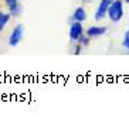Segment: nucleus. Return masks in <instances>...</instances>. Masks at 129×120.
I'll return each mask as SVG.
<instances>
[{"instance_id":"39448f33","label":"nucleus","mask_w":129,"mask_h":120,"mask_svg":"<svg viewBox=\"0 0 129 120\" xmlns=\"http://www.w3.org/2000/svg\"><path fill=\"white\" fill-rule=\"evenodd\" d=\"M6 2V6L10 9V13L13 16H17L21 13V6L17 3V0H4Z\"/></svg>"},{"instance_id":"f03ea898","label":"nucleus","mask_w":129,"mask_h":120,"mask_svg":"<svg viewBox=\"0 0 129 120\" xmlns=\"http://www.w3.org/2000/svg\"><path fill=\"white\" fill-rule=\"evenodd\" d=\"M23 35H24V27L21 24H17L13 28V31L10 33V35H9V45L10 47L19 45V42L23 40Z\"/></svg>"},{"instance_id":"0eeeda50","label":"nucleus","mask_w":129,"mask_h":120,"mask_svg":"<svg viewBox=\"0 0 129 120\" xmlns=\"http://www.w3.org/2000/svg\"><path fill=\"white\" fill-rule=\"evenodd\" d=\"M85 19H87V13H85V10H84L82 7H78L74 11V20H75V21L82 23Z\"/></svg>"},{"instance_id":"7ed1b4c3","label":"nucleus","mask_w":129,"mask_h":120,"mask_svg":"<svg viewBox=\"0 0 129 120\" xmlns=\"http://www.w3.org/2000/svg\"><path fill=\"white\" fill-rule=\"evenodd\" d=\"M82 33H84V30H82L81 23L74 20V23L70 27V38H71L72 41H80L81 38H82Z\"/></svg>"},{"instance_id":"6e6552de","label":"nucleus","mask_w":129,"mask_h":120,"mask_svg":"<svg viewBox=\"0 0 129 120\" xmlns=\"http://www.w3.org/2000/svg\"><path fill=\"white\" fill-rule=\"evenodd\" d=\"M9 20H10V14H2L0 16V31H3V28L6 27Z\"/></svg>"},{"instance_id":"9b49d317","label":"nucleus","mask_w":129,"mask_h":120,"mask_svg":"<svg viewBox=\"0 0 129 120\" xmlns=\"http://www.w3.org/2000/svg\"><path fill=\"white\" fill-rule=\"evenodd\" d=\"M126 2H128V3H129V0H126Z\"/></svg>"},{"instance_id":"f257e3e1","label":"nucleus","mask_w":129,"mask_h":120,"mask_svg":"<svg viewBox=\"0 0 129 120\" xmlns=\"http://www.w3.org/2000/svg\"><path fill=\"white\" fill-rule=\"evenodd\" d=\"M108 17L111 21H119L123 17V3L122 0H114L108 9Z\"/></svg>"},{"instance_id":"1a4fd4ad","label":"nucleus","mask_w":129,"mask_h":120,"mask_svg":"<svg viewBox=\"0 0 129 120\" xmlns=\"http://www.w3.org/2000/svg\"><path fill=\"white\" fill-rule=\"evenodd\" d=\"M122 45L123 48H126L129 51V31H126L125 35H123V40H122Z\"/></svg>"},{"instance_id":"9d476101","label":"nucleus","mask_w":129,"mask_h":120,"mask_svg":"<svg viewBox=\"0 0 129 120\" xmlns=\"http://www.w3.org/2000/svg\"><path fill=\"white\" fill-rule=\"evenodd\" d=\"M2 14H3V13H2V11H0V16H2Z\"/></svg>"},{"instance_id":"423d86ee","label":"nucleus","mask_w":129,"mask_h":120,"mask_svg":"<svg viewBox=\"0 0 129 120\" xmlns=\"http://www.w3.org/2000/svg\"><path fill=\"white\" fill-rule=\"evenodd\" d=\"M105 31H106L105 27H89L87 33L89 37H99V35L105 34Z\"/></svg>"},{"instance_id":"20e7f679","label":"nucleus","mask_w":129,"mask_h":120,"mask_svg":"<svg viewBox=\"0 0 129 120\" xmlns=\"http://www.w3.org/2000/svg\"><path fill=\"white\" fill-rule=\"evenodd\" d=\"M112 2H114V0H101L98 9L95 11V20H101V19L105 17V14H108V9H109Z\"/></svg>"}]
</instances>
